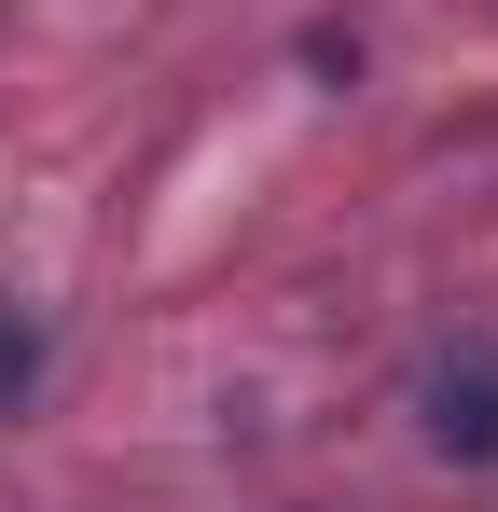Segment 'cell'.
Listing matches in <instances>:
<instances>
[{
  "mask_svg": "<svg viewBox=\"0 0 498 512\" xmlns=\"http://www.w3.org/2000/svg\"><path fill=\"white\" fill-rule=\"evenodd\" d=\"M415 429H429V457L498 471V346H443V360L415 374Z\"/></svg>",
  "mask_w": 498,
  "mask_h": 512,
  "instance_id": "1",
  "label": "cell"
},
{
  "mask_svg": "<svg viewBox=\"0 0 498 512\" xmlns=\"http://www.w3.org/2000/svg\"><path fill=\"white\" fill-rule=\"evenodd\" d=\"M28 388H42V319H14V305H0V416H14Z\"/></svg>",
  "mask_w": 498,
  "mask_h": 512,
  "instance_id": "2",
  "label": "cell"
}]
</instances>
